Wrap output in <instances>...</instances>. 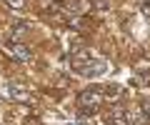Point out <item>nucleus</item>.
I'll list each match as a JSON object with an SVG mask.
<instances>
[{
  "label": "nucleus",
  "mask_w": 150,
  "mask_h": 125,
  "mask_svg": "<svg viewBox=\"0 0 150 125\" xmlns=\"http://www.w3.org/2000/svg\"><path fill=\"white\" fill-rule=\"evenodd\" d=\"M100 103H103L100 90H85V93L80 95V108L85 110L88 115H90V113H95V110L100 108Z\"/></svg>",
  "instance_id": "1"
},
{
  "label": "nucleus",
  "mask_w": 150,
  "mask_h": 125,
  "mask_svg": "<svg viewBox=\"0 0 150 125\" xmlns=\"http://www.w3.org/2000/svg\"><path fill=\"white\" fill-rule=\"evenodd\" d=\"M83 75H85V78H98V75H105V73H108V63H105V60H95V58H90V60H88V63H85V65H83Z\"/></svg>",
  "instance_id": "2"
},
{
  "label": "nucleus",
  "mask_w": 150,
  "mask_h": 125,
  "mask_svg": "<svg viewBox=\"0 0 150 125\" xmlns=\"http://www.w3.org/2000/svg\"><path fill=\"white\" fill-rule=\"evenodd\" d=\"M88 60H90V53H88V50H83V53H78V55L73 58V68L80 73V70H83V65H85Z\"/></svg>",
  "instance_id": "4"
},
{
  "label": "nucleus",
  "mask_w": 150,
  "mask_h": 125,
  "mask_svg": "<svg viewBox=\"0 0 150 125\" xmlns=\"http://www.w3.org/2000/svg\"><path fill=\"white\" fill-rule=\"evenodd\" d=\"M145 115H148V120H150V105H148V113H145Z\"/></svg>",
  "instance_id": "9"
},
{
  "label": "nucleus",
  "mask_w": 150,
  "mask_h": 125,
  "mask_svg": "<svg viewBox=\"0 0 150 125\" xmlns=\"http://www.w3.org/2000/svg\"><path fill=\"white\" fill-rule=\"evenodd\" d=\"M10 50H13V55H15L18 60H30L33 58V53L25 48V45H20V43H10Z\"/></svg>",
  "instance_id": "3"
},
{
  "label": "nucleus",
  "mask_w": 150,
  "mask_h": 125,
  "mask_svg": "<svg viewBox=\"0 0 150 125\" xmlns=\"http://www.w3.org/2000/svg\"><path fill=\"white\" fill-rule=\"evenodd\" d=\"M140 10H143V13H145V15H150V0H145L143 5H140Z\"/></svg>",
  "instance_id": "7"
},
{
  "label": "nucleus",
  "mask_w": 150,
  "mask_h": 125,
  "mask_svg": "<svg viewBox=\"0 0 150 125\" xmlns=\"http://www.w3.org/2000/svg\"><path fill=\"white\" fill-rule=\"evenodd\" d=\"M95 8H100V10L105 8V10H108V3H103V0H95Z\"/></svg>",
  "instance_id": "8"
},
{
  "label": "nucleus",
  "mask_w": 150,
  "mask_h": 125,
  "mask_svg": "<svg viewBox=\"0 0 150 125\" xmlns=\"http://www.w3.org/2000/svg\"><path fill=\"white\" fill-rule=\"evenodd\" d=\"M10 93L15 95V98H28V93H25V88H20L18 83H10Z\"/></svg>",
  "instance_id": "5"
},
{
  "label": "nucleus",
  "mask_w": 150,
  "mask_h": 125,
  "mask_svg": "<svg viewBox=\"0 0 150 125\" xmlns=\"http://www.w3.org/2000/svg\"><path fill=\"white\" fill-rule=\"evenodd\" d=\"M10 8H15V10H20V8H25V0H5Z\"/></svg>",
  "instance_id": "6"
}]
</instances>
